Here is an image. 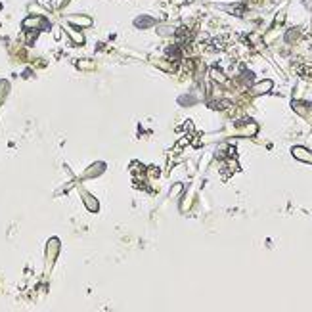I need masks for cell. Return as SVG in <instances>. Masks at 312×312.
Wrapping results in <instances>:
<instances>
[{"label":"cell","instance_id":"2","mask_svg":"<svg viewBox=\"0 0 312 312\" xmlns=\"http://www.w3.org/2000/svg\"><path fill=\"white\" fill-rule=\"evenodd\" d=\"M71 23H81V25H90L88 18H71Z\"/></svg>","mask_w":312,"mask_h":312},{"label":"cell","instance_id":"1","mask_svg":"<svg viewBox=\"0 0 312 312\" xmlns=\"http://www.w3.org/2000/svg\"><path fill=\"white\" fill-rule=\"evenodd\" d=\"M268 88H272V81H264V83L257 84V86H255V92H266Z\"/></svg>","mask_w":312,"mask_h":312}]
</instances>
